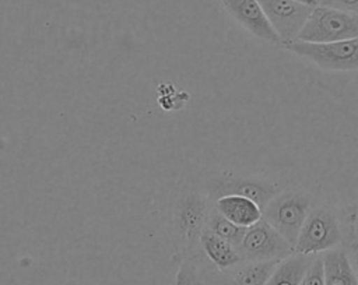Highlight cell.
Here are the masks:
<instances>
[{
  "label": "cell",
  "mask_w": 358,
  "mask_h": 285,
  "mask_svg": "<svg viewBox=\"0 0 358 285\" xmlns=\"http://www.w3.org/2000/svg\"><path fill=\"white\" fill-rule=\"evenodd\" d=\"M199 243L204 250L206 256L221 270H232L234 267L243 263V257L236 246L229 243L228 240L220 238L208 228L204 226L199 236Z\"/></svg>",
  "instance_id": "7c38bea8"
},
{
  "label": "cell",
  "mask_w": 358,
  "mask_h": 285,
  "mask_svg": "<svg viewBox=\"0 0 358 285\" xmlns=\"http://www.w3.org/2000/svg\"><path fill=\"white\" fill-rule=\"evenodd\" d=\"M280 261H243L231 270L232 285H266Z\"/></svg>",
  "instance_id": "4fadbf2b"
},
{
  "label": "cell",
  "mask_w": 358,
  "mask_h": 285,
  "mask_svg": "<svg viewBox=\"0 0 358 285\" xmlns=\"http://www.w3.org/2000/svg\"><path fill=\"white\" fill-rule=\"evenodd\" d=\"M324 285H358V261L344 247L323 253Z\"/></svg>",
  "instance_id": "30bf717a"
},
{
  "label": "cell",
  "mask_w": 358,
  "mask_h": 285,
  "mask_svg": "<svg viewBox=\"0 0 358 285\" xmlns=\"http://www.w3.org/2000/svg\"><path fill=\"white\" fill-rule=\"evenodd\" d=\"M262 211L263 218L295 249L302 225L310 211V198L301 191L278 193Z\"/></svg>",
  "instance_id": "277c9868"
},
{
  "label": "cell",
  "mask_w": 358,
  "mask_h": 285,
  "mask_svg": "<svg viewBox=\"0 0 358 285\" xmlns=\"http://www.w3.org/2000/svg\"><path fill=\"white\" fill-rule=\"evenodd\" d=\"M344 242V231L336 212L327 208L310 210L298 240L295 253L298 254H320L327 250L341 247Z\"/></svg>",
  "instance_id": "7a4b0ae2"
},
{
  "label": "cell",
  "mask_w": 358,
  "mask_h": 285,
  "mask_svg": "<svg viewBox=\"0 0 358 285\" xmlns=\"http://www.w3.org/2000/svg\"><path fill=\"white\" fill-rule=\"evenodd\" d=\"M214 208L227 219L243 228H249L263 218V211L255 201L236 194L215 198Z\"/></svg>",
  "instance_id": "8fae6325"
},
{
  "label": "cell",
  "mask_w": 358,
  "mask_h": 285,
  "mask_svg": "<svg viewBox=\"0 0 358 285\" xmlns=\"http://www.w3.org/2000/svg\"><path fill=\"white\" fill-rule=\"evenodd\" d=\"M222 4L228 14L253 36L273 45H282L257 0H222Z\"/></svg>",
  "instance_id": "ba28073f"
},
{
  "label": "cell",
  "mask_w": 358,
  "mask_h": 285,
  "mask_svg": "<svg viewBox=\"0 0 358 285\" xmlns=\"http://www.w3.org/2000/svg\"><path fill=\"white\" fill-rule=\"evenodd\" d=\"M282 46L324 70L348 71L358 68V38L336 42H303L295 39Z\"/></svg>",
  "instance_id": "3957f363"
},
{
  "label": "cell",
  "mask_w": 358,
  "mask_h": 285,
  "mask_svg": "<svg viewBox=\"0 0 358 285\" xmlns=\"http://www.w3.org/2000/svg\"><path fill=\"white\" fill-rule=\"evenodd\" d=\"M206 228H208L211 232H214L220 238L228 240L238 249H239V246L243 240V236L246 233V229H248V228L235 225L234 222L227 219L224 215H221L214 207L208 212Z\"/></svg>",
  "instance_id": "9a60e30c"
},
{
  "label": "cell",
  "mask_w": 358,
  "mask_h": 285,
  "mask_svg": "<svg viewBox=\"0 0 358 285\" xmlns=\"http://www.w3.org/2000/svg\"><path fill=\"white\" fill-rule=\"evenodd\" d=\"M320 4L343 10L347 13L358 14V0H320Z\"/></svg>",
  "instance_id": "e0dca14e"
},
{
  "label": "cell",
  "mask_w": 358,
  "mask_h": 285,
  "mask_svg": "<svg viewBox=\"0 0 358 285\" xmlns=\"http://www.w3.org/2000/svg\"><path fill=\"white\" fill-rule=\"evenodd\" d=\"M211 207L208 205V197L200 193H189L180 201L176 211V226L179 235L186 242L199 240L201 231L206 226L207 217Z\"/></svg>",
  "instance_id": "9c48e42d"
},
{
  "label": "cell",
  "mask_w": 358,
  "mask_h": 285,
  "mask_svg": "<svg viewBox=\"0 0 358 285\" xmlns=\"http://www.w3.org/2000/svg\"><path fill=\"white\" fill-rule=\"evenodd\" d=\"M301 285H324V264L323 254H315L306 268Z\"/></svg>",
  "instance_id": "2e32d148"
},
{
  "label": "cell",
  "mask_w": 358,
  "mask_h": 285,
  "mask_svg": "<svg viewBox=\"0 0 358 285\" xmlns=\"http://www.w3.org/2000/svg\"><path fill=\"white\" fill-rule=\"evenodd\" d=\"M352 38H358V14L319 4L312 8L295 39L303 42H336Z\"/></svg>",
  "instance_id": "6da1fadb"
},
{
  "label": "cell",
  "mask_w": 358,
  "mask_h": 285,
  "mask_svg": "<svg viewBox=\"0 0 358 285\" xmlns=\"http://www.w3.org/2000/svg\"><path fill=\"white\" fill-rule=\"evenodd\" d=\"M305 6H309V7H316L320 4V0H296Z\"/></svg>",
  "instance_id": "ac0fdd59"
},
{
  "label": "cell",
  "mask_w": 358,
  "mask_h": 285,
  "mask_svg": "<svg viewBox=\"0 0 358 285\" xmlns=\"http://www.w3.org/2000/svg\"><path fill=\"white\" fill-rule=\"evenodd\" d=\"M313 256L315 254L308 256L294 253L292 256L281 260L266 285H301L303 274Z\"/></svg>",
  "instance_id": "5bb4252c"
},
{
  "label": "cell",
  "mask_w": 358,
  "mask_h": 285,
  "mask_svg": "<svg viewBox=\"0 0 358 285\" xmlns=\"http://www.w3.org/2000/svg\"><path fill=\"white\" fill-rule=\"evenodd\" d=\"M270 24L282 41V45L294 41L305 25L313 7L296 0H257ZM281 45V46H282Z\"/></svg>",
  "instance_id": "52a82bcc"
},
{
  "label": "cell",
  "mask_w": 358,
  "mask_h": 285,
  "mask_svg": "<svg viewBox=\"0 0 358 285\" xmlns=\"http://www.w3.org/2000/svg\"><path fill=\"white\" fill-rule=\"evenodd\" d=\"M243 261L284 260L295 253L294 246L264 218L246 229L239 246Z\"/></svg>",
  "instance_id": "5b68a950"
},
{
  "label": "cell",
  "mask_w": 358,
  "mask_h": 285,
  "mask_svg": "<svg viewBox=\"0 0 358 285\" xmlns=\"http://www.w3.org/2000/svg\"><path fill=\"white\" fill-rule=\"evenodd\" d=\"M280 186L273 182L246 179L241 176H221L207 184V197L218 198L227 194H236L255 201L262 210L280 193Z\"/></svg>",
  "instance_id": "8992f818"
}]
</instances>
